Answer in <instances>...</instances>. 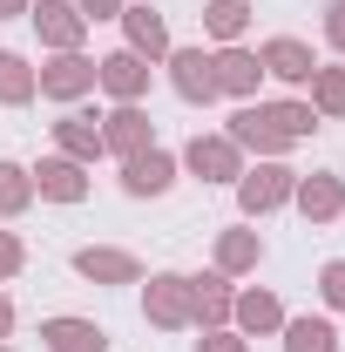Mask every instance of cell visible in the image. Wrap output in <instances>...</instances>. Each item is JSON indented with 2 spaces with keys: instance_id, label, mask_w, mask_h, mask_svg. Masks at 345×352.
I'll return each mask as SVG.
<instances>
[{
  "instance_id": "18",
  "label": "cell",
  "mask_w": 345,
  "mask_h": 352,
  "mask_svg": "<svg viewBox=\"0 0 345 352\" xmlns=\"http://www.w3.org/2000/svg\"><path fill=\"white\" fill-rule=\"evenodd\" d=\"M27 197V183H21V170H0V210H14Z\"/></svg>"
},
{
  "instance_id": "7",
  "label": "cell",
  "mask_w": 345,
  "mask_h": 352,
  "mask_svg": "<svg viewBox=\"0 0 345 352\" xmlns=\"http://www.w3.org/2000/svg\"><path fill=\"white\" fill-rule=\"evenodd\" d=\"M75 264H82L88 278H135V264H129V258H115V251H82Z\"/></svg>"
},
{
  "instance_id": "1",
  "label": "cell",
  "mask_w": 345,
  "mask_h": 352,
  "mask_svg": "<svg viewBox=\"0 0 345 352\" xmlns=\"http://www.w3.org/2000/svg\"><path fill=\"white\" fill-rule=\"evenodd\" d=\"M41 339H47L54 352H102V332H95V325H82V318H54Z\"/></svg>"
},
{
  "instance_id": "20",
  "label": "cell",
  "mask_w": 345,
  "mask_h": 352,
  "mask_svg": "<svg viewBox=\"0 0 345 352\" xmlns=\"http://www.w3.org/2000/svg\"><path fill=\"white\" fill-rule=\"evenodd\" d=\"M244 318H251V325H271L278 305H271V298H244Z\"/></svg>"
},
{
  "instance_id": "13",
  "label": "cell",
  "mask_w": 345,
  "mask_h": 352,
  "mask_svg": "<svg viewBox=\"0 0 345 352\" xmlns=\"http://www.w3.org/2000/svg\"><path fill=\"white\" fill-rule=\"evenodd\" d=\"M190 163H197V170H210V176H230V149H223V142H197V149H190Z\"/></svg>"
},
{
  "instance_id": "19",
  "label": "cell",
  "mask_w": 345,
  "mask_h": 352,
  "mask_svg": "<svg viewBox=\"0 0 345 352\" xmlns=\"http://www.w3.org/2000/svg\"><path fill=\"white\" fill-rule=\"evenodd\" d=\"M47 14V34H54V41H75V21H68V7H41Z\"/></svg>"
},
{
  "instance_id": "26",
  "label": "cell",
  "mask_w": 345,
  "mask_h": 352,
  "mask_svg": "<svg viewBox=\"0 0 345 352\" xmlns=\"http://www.w3.org/2000/svg\"><path fill=\"white\" fill-rule=\"evenodd\" d=\"M332 34H339V41H345V7H339V21H332Z\"/></svg>"
},
{
  "instance_id": "10",
  "label": "cell",
  "mask_w": 345,
  "mask_h": 352,
  "mask_svg": "<svg viewBox=\"0 0 345 352\" xmlns=\"http://www.w3.org/2000/svg\"><path fill=\"white\" fill-rule=\"evenodd\" d=\"M41 190H47V197H82V176H75V163H47V170H41Z\"/></svg>"
},
{
  "instance_id": "2",
  "label": "cell",
  "mask_w": 345,
  "mask_h": 352,
  "mask_svg": "<svg viewBox=\"0 0 345 352\" xmlns=\"http://www.w3.org/2000/svg\"><path fill=\"white\" fill-rule=\"evenodd\" d=\"M176 88H183V95H216L210 61H203V54H176Z\"/></svg>"
},
{
  "instance_id": "3",
  "label": "cell",
  "mask_w": 345,
  "mask_h": 352,
  "mask_svg": "<svg viewBox=\"0 0 345 352\" xmlns=\"http://www.w3.org/2000/svg\"><path fill=\"white\" fill-rule=\"evenodd\" d=\"M163 183H170V156L149 149V156H135V163H129V190H135V197H142V190H163Z\"/></svg>"
},
{
  "instance_id": "8",
  "label": "cell",
  "mask_w": 345,
  "mask_h": 352,
  "mask_svg": "<svg viewBox=\"0 0 345 352\" xmlns=\"http://www.w3.org/2000/svg\"><path fill=\"white\" fill-rule=\"evenodd\" d=\"M291 352H332V325L298 318V325H291Z\"/></svg>"
},
{
  "instance_id": "23",
  "label": "cell",
  "mask_w": 345,
  "mask_h": 352,
  "mask_svg": "<svg viewBox=\"0 0 345 352\" xmlns=\"http://www.w3.org/2000/svg\"><path fill=\"white\" fill-rule=\"evenodd\" d=\"M14 258H21V251H14V244L0 237V271H14Z\"/></svg>"
},
{
  "instance_id": "9",
  "label": "cell",
  "mask_w": 345,
  "mask_h": 352,
  "mask_svg": "<svg viewBox=\"0 0 345 352\" xmlns=\"http://www.w3.org/2000/svg\"><path fill=\"white\" fill-rule=\"evenodd\" d=\"M210 68H223V75H216L223 88H251L258 82V61H251V54H223V61H210Z\"/></svg>"
},
{
  "instance_id": "12",
  "label": "cell",
  "mask_w": 345,
  "mask_h": 352,
  "mask_svg": "<svg viewBox=\"0 0 345 352\" xmlns=\"http://www.w3.org/2000/svg\"><path fill=\"white\" fill-rule=\"evenodd\" d=\"M129 34H135V47L163 54V21H156V14H129Z\"/></svg>"
},
{
  "instance_id": "11",
  "label": "cell",
  "mask_w": 345,
  "mask_h": 352,
  "mask_svg": "<svg viewBox=\"0 0 345 352\" xmlns=\"http://www.w3.org/2000/svg\"><path fill=\"white\" fill-rule=\"evenodd\" d=\"M27 68H21V61H14V54H0V102H21V95H27Z\"/></svg>"
},
{
  "instance_id": "4",
  "label": "cell",
  "mask_w": 345,
  "mask_h": 352,
  "mask_svg": "<svg viewBox=\"0 0 345 352\" xmlns=\"http://www.w3.org/2000/svg\"><path fill=\"white\" fill-rule=\"evenodd\" d=\"M285 190H291V176H285V170H258L251 183H244V204H251V210H264V204H278Z\"/></svg>"
},
{
  "instance_id": "6",
  "label": "cell",
  "mask_w": 345,
  "mask_h": 352,
  "mask_svg": "<svg viewBox=\"0 0 345 352\" xmlns=\"http://www.w3.org/2000/svg\"><path fill=\"white\" fill-rule=\"evenodd\" d=\"M271 68H278L285 82H304V75H311V54H304L298 41H278L271 47Z\"/></svg>"
},
{
  "instance_id": "21",
  "label": "cell",
  "mask_w": 345,
  "mask_h": 352,
  "mask_svg": "<svg viewBox=\"0 0 345 352\" xmlns=\"http://www.w3.org/2000/svg\"><path fill=\"white\" fill-rule=\"evenodd\" d=\"M325 298H332V305H345V264H332V271H325Z\"/></svg>"
},
{
  "instance_id": "22",
  "label": "cell",
  "mask_w": 345,
  "mask_h": 352,
  "mask_svg": "<svg viewBox=\"0 0 345 352\" xmlns=\"http://www.w3.org/2000/svg\"><path fill=\"white\" fill-rule=\"evenodd\" d=\"M318 95H325V109H345V75H325V88H318Z\"/></svg>"
},
{
  "instance_id": "14",
  "label": "cell",
  "mask_w": 345,
  "mask_h": 352,
  "mask_svg": "<svg viewBox=\"0 0 345 352\" xmlns=\"http://www.w3.org/2000/svg\"><path fill=\"white\" fill-rule=\"evenodd\" d=\"M244 14H251L244 0H216V7H210V28H216V34H237V28H244Z\"/></svg>"
},
{
  "instance_id": "25",
  "label": "cell",
  "mask_w": 345,
  "mask_h": 352,
  "mask_svg": "<svg viewBox=\"0 0 345 352\" xmlns=\"http://www.w3.org/2000/svg\"><path fill=\"white\" fill-rule=\"evenodd\" d=\"M7 325H14V311H7V298H0V332H7Z\"/></svg>"
},
{
  "instance_id": "16",
  "label": "cell",
  "mask_w": 345,
  "mask_h": 352,
  "mask_svg": "<svg viewBox=\"0 0 345 352\" xmlns=\"http://www.w3.org/2000/svg\"><path fill=\"white\" fill-rule=\"evenodd\" d=\"M109 142H115V149H135V142H142V116L122 109V116H115V129H109Z\"/></svg>"
},
{
  "instance_id": "5",
  "label": "cell",
  "mask_w": 345,
  "mask_h": 352,
  "mask_svg": "<svg viewBox=\"0 0 345 352\" xmlns=\"http://www.w3.org/2000/svg\"><path fill=\"white\" fill-rule=\"evenodd\" d=\"M102 82L115 88V95H135V88H142V61H135V54H115V61H102Z\"/></svg>"
},
{
  "instance_id": "17",
  "label": "cell",
  "mask_w": 345,
  "mask_h": 352,
  "mask_svg": "<svg viewBox=\"0 0 345 352\" xmlns=\"http://www.w3.org/2000/svg\"><path fill=\"white\" fill-rule=\"evenodd\" d=\"M332 204H339V190H332L325 176H311V183H304V210H332Z\"/></svg>"
},
{
  "instance_id": "24",
  "label": "cell",
  "mask_w": 345,
  "mask_h": 352,
  "mask_svg": "<svg viewBox=\"0 0 345 352\" xmlns=\"http://www.w3.org/2000/svg\"><path fill=\"white\" fill-rule=\"evenodd\" d=\"M82 7H88V14H109V7H115V0H82Z\"/></svg>"
},
{
  "instance_id": "15",
  "label": "cell",
  "mask_w": 345,
  "mask_h": 352,
  "mask_svg": "<svg viewBox=\"0 0 345 352\" xmlns=\"http://www.w3.org/2000/svg\"><path fill=\"white\" fill-rule=\"evenodd\" d=\"M47 88H54V95H75V88H88V68L82 61H61V68L47 75Z\"/></svg>"
}]
</instances>
